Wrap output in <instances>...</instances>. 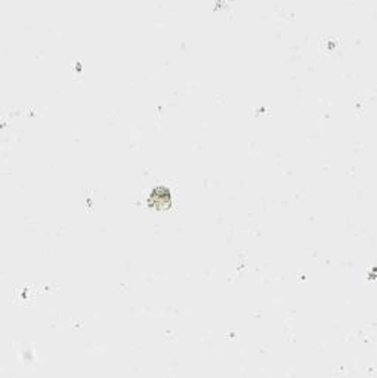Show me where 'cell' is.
Returning a JSON list of instances; mask_svg holds the SVG:
<instances>
[{"label":"cell","instance_id":"6da1fadb","mask_svg":"<svg viewBox=\"0 0 377 378\" xmlns=\"http://www.w3.org/2000/svg\"><path fill=\"white\" fill-rule=\"evenodd\" d=\"M170 192L166 189V188H156L153 192H151V198H150V201H151V204L153 206H156V207H164V206H167L169 202H170Z\"/></svg>","mask_w":377,"mask_h":378}]
</instances>
